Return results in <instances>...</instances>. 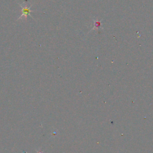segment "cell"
I'll use <instances>...</instances> for the list:
<instances>
[{
	"instance_id": "1",
	"label": "cell",
	"mask_w": 153,
	"mask_h": 153,
	"mask_svg": "<svg viewBox=\"0 0 153 153\" xmlns=\"http://www.w3.org/2000/svg\"><path fill=\"white\" fill-rule=\"evenodd\" d=\"M20 6L22 7V14H21V16L18 18V20H19L20 19H21L22 17H24L25 20L27 19V16H29L30 17H32L30 14V13L32 11L30 10V8L32 7V5L30 6H27L26 5H25V3L23 2V4H20Z\"/></svg>"
}]
</instances>
